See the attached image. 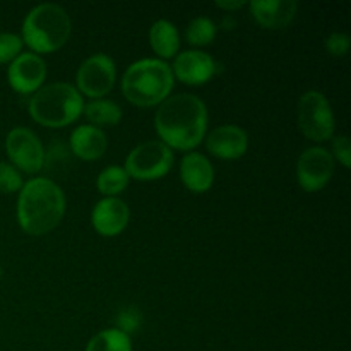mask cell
<instances>
[{
	"mask_svg": "<svg viewBox=\"0 0 351 351\" xmlns=\"http://www.w3.org/2000/svg\"><path fill=\"white\" fill-rule=\"evenodd\" d=\"M154 129L171 151H192L208 132V108L195 95L170 96L154 115Z\"/></svg>",
	"mask_w": 351,
	"mask_h": 351,
	"instance_id": "cell-1",
	"label": "cell"
},
{
	"mask_svg": "<svg viewBox=\"0 0 351 351\" xmlns=\"http://www.w3.org/2000/svg\"><path fill=\"white\" fill-rule=\"evenodd\" d=\"M65 194L53 180L45 177L31 178L19 191L17 223L27 235L41 237L57 228L64 219Z\"/></svg>",
	"mask_w": 351,
	"mask_h": 351,
	"instance_id": "cell-2",
	"label": "cell"
},
{
	"mask_svg": "<svg viewBox=\"0 0 351 351\" xmlns=\"http://www.w3.org/2000/svg\"><path fill=\"white\" fill-rule=\"evenodd\" d=\"M173 72L165 60L143 58L127 67L122 75V93L125 99L139 108L161 105L173 89Z\"/></svg>",
	"mask_w": 351,
	"mask_h": 351,
	"instance_id": "cell-3",
	"label": "cell"
},
{
	"mask_svg": "<svg viewBox=\"0 0 351 351\" xmlns=\"http://www.w3.org/2000/svg\"><path fill=\"white\" fill-rule=\"evenodd\" d=\"M72 23L67 10L57 3H40L23 21V43L33 53L45 55L60 50L69 41Z\"/></svg>",
	"mask_w": 351,
	"mask_h": 351,
	"instance_id": "cell-4",
	"label": "cell"
},
{
	"mask_svg": "<svg viewBox=\"0 0 351 351\" xmlns=\"http://www.w3.org/2000/svg\"><path fill=\"white\" fill-rule=\"evenodd\" d=\"M84 99L75 86L53 82L38 89L29 99L31 119L43 127L62 129L74 123L82 115Z\"/></svg>",
	"mask_w": 351,
	"mask_h": 351,
	"instance_id": "cell-5",
	"label": "cell"
},
{
	"mask_svg": "<svg viewBox=\"0 0 351 351\" xmlns=\"http://www.w3.org/2000/svg\"><path fill=\"white\" fill-rule=\"evenodd\" d=\"M175 154L161 141H147L134 147L125 158V167L130 178L139 182H153L167 177L173 167Z\"/></svg>",
	"mask_w": 351,
	"mask_h": 351,
	"instance_id": "cell-6",
	"label": "cell"
},
{
	"mask_svg": "<svg viewBox=\"0 0 351 351\" xmlns=\"http://www.w3.org/2000/svg\"><path fill=\"white\" fill-rule=\"evenodd\" d=\"M297 122L302 134L314 143H324L335 136V113L329 99L321 91H307L300 96Z\"/></svg>",
	"mask_w": 351,
	"mask_h": 351,
	"instance_id": "cell-7",
	"label": "cell"
},
{
	"mask_svg": "<svg viewBox=\"0 0 351 351\" xmlns=\"http://www.w3.org/2000/svg\"><path fill=\"white\" fill-rule=\"evenodd\" d=\"M117 81L115 62L106 53H95L86 58L75 74V89L91 99H101L113 89Z\"/></svg>",
	"mask_w": 351,
	"mask_h": 351,
	"instance_id": "cell-8",
	"label": "cell"
},
{
	"mask_svg": "<svg viewBox=\"0 0 351 351\" xmlns=\"http://www.w3.org/2000/svg\"><path fill=\"white\" fill-rule=\"evenodd\" d=\"M5 153L12 167L29 175L40 171L47 158L40 137L26 127H16L7 134Z\"/></svg>",
	"mask_w": 351,
	"mask_h": 351,
	"instance_id": "cell-9",
	"label": "cell"
},
{
	"mask_svg": "<svg viewBox=\"0 0 351 351\" xmlns=\"http://www.w3.org/2000/svg\"><path fill=\"white\" fill-rule=\"evenodd\" d=\"M335 158L326 147H308L297 161V178L305 192H319L331 182Z\"/></svg>",
	"mask_w": 351,
	"mask_h": 351,
	"instance_id": "cell-10",
	"label": "cell"
},
{
	"mask_svg": "<svg viewBox=\"0 0 351 351\" xmlns=\"http://www.w3.org/2000/svg\"><path fill=\"white\" fill-rule=\"evenodd\" d=\"M47 79V64L40 55L33 51L21 53L16 60L10 62L7 71L9 86L19 95H34Z\"/></svg>",
	"mask_w": 351,
	"mask_h": 351,
	"instance_id": "cell-11",
	"label": "cell"
},
{
	"mask_svg": "<svg viewBox=\"0 0 351 351\" xmlns=\"http://www.w3.org/2000/svg\"><path fill=\"white\" fill-rule=\"evenodd\" d=\"M173 77L187 86H202L211 81L216 72L213 57L201 50H185L173 60Z\"/></svg>",
	"mask_w": 351,
	"mask_h": 351,
	"instance_id": "cell-12",
	"label": "cell"
},
{
	"mask_svg": "<svg viewBox=\"0 0 351 351\" xmlns=\"http://www.w3.org/2000/svg\"><path fill=\"white\" fill-rule=\"evenodd\" d=\"M206 147L219 160H239L247 153L249 136L242 127L226 123L216 127L206 136Z\"/></svg>",
	"mask_w": 351,
	"mask_h": 351,
	"instance_id": "cell-13",
	"label": "cell"
},
{
	"mask_svg": "<svg viewBox=\"0 0 351 351\" xmlns=\"http://www.w3.org/2000/svg\"><path fill=\"white\" fill-rule=\"evenodd\" d=\"M130 219V209L122 199L105 197L96 202L91 213L93 228L101 237H117L127 228Z\"/></svg>",
	"mask_w": 351,
	"mask_h": 351,
	"instance_id": "cell-14",
	"label": "cell"
},
{
	"mask_svg": "<svg viewBox=\"0 0 351 351\" xmlns=\"http://www.w3.org/2000/svg\"><path fill=\"white\" fill-rule=\"evenodd\" d=\"M249 9L259 26L266 29H283L293 23L298 3L295 0H252Z\"/></svg>",
	"mask_w": 351,
	"mask_h": 351,
	"instance_id": "cell-15",
	"label": "cell"
},
{
	"mask_svg": "<svg viewBox=\"0 0 351 351\" xmlns=\"http://www.w3.org/2000/svg\"><path fill=\"white\" fill-rule=\"evenodd\" d=\"M180 180L194 194H204L215 184V168L204 154L191 151L182 158Z\"/></svg>",
	"mask_w": 351,
	"mask_h": 351,
	"instance_id": "cell-16",
	"label": "cell"
},
{
	"mask_svg": "<svg viewBox=\"0 0 351 351\" xmlns=\"http://www.w3.org/2000/svg\"><path fill=\"white\" fill-rule=\"evenodd\" d=\"M108 139L101 129L95 125H79L71 134V151L84 161L99 160L106 153Z\"/></svg>",
	"mask_w": 351,
	"mask_h": 351,
	"instance_id": "cell-17",
	"label": "cell"
},
{
	"mask_svg": "<svg viewBox=\"0 0 351 351\" xmlns=\"http://www.w3.org/2000/svg\"><path fill=\"white\" fill-rule=\"evenodd\" d=\"M149 45L160 60L177 57L180 48V34L177 26L167 19L156 21L149 29Z\"/></svg>",
	"mask_w": 351,
	"mask_h": 351,
	"instance_id": "cell-18",
	"label": "cell"
},
{
	"mask_svg": "<svg viewBox=\"0 0 351 351\" xmlns=\"http://www.w3.org/2000/svg\"><path fill=\"white\" fill-rule=\"evenodd\" d=\"M82 115L91 122L89 125L101 129V127L117 125L122 120V108L112 99H91L82 108Z\"/></svg>",
	"mask_w": 351,
	"mask_h": 351,
	"instance_id": "cell-19",
	"label": "cell"
},
{
	"mask_svg": "<svg viewBox=\"0 0 351 351\" xmlns=\"http://www.w3.org/2000/svg\"><path fill=\"white\" fill-rule=\"evenodd\" d=\"M130 177L122 167H106L105 170L99 171L98 178H96V187H98L99 194L105 197H119L129 185Z\"/></svg>",
	"mask_w": 351,
	"mask_h": 351,
	"instance_id": "cell-20",
	"label": "cell"
},
{
	"mask_svg": "<svg viewBox=\"0 0 351 351\" xmlns=\"http://www.w3.org/2000/svg\"><path fill=\"white\" fill-rule=\"evenodd\" d=\"M86 351H132L130 336L117 328L98 332L86 346Z\"/></svg>",
	"mask_w": 351,
	"mask_h": 351,
	"instance_id": "cell-21",
	"label": "cell"
},
{
	"mask_svg": "<svg viewBox=\"0 0 351 351\" xmlns=\"http://www.w3.org/2000/svg\"><path fill=\"white\" fill-rule=\"evenodd\" d=\"M187 41L192 47H208L216 38V24L209 17H195L187 27Z\"/></svg>",
	"mask_w": 351,
	"mask_h": 351,
	"instance_id": "cell-22",
	"label": "cell"
},
{
	"mask_svg": "<svg viewBox=\"0 0 351 351\" xmlns=\"http://www.w3.org/2000/svg\"><path fill=\"white\" fill-rule=\"evenodd\" d=\"M23 189L21 171L12 165L0 161V194H12Z\"/></svg>",
	"mask_w": 351,
	"mask_h": 351,
	"instance_id": "cell-23",
	"label": "cell"
},
{
	"mask_svg": "<svg viewBox=\"0 0 351 351\" xmlns=\"http://www.w3.org/2000/svg\"><path fill=\"white\" fill-rule=\"evenodd\" d=\"M23 40L14 33H0V64H10L23 50Z\"/></svg>",
	"mask_w": 351,
	"mask_h": 351,
	"instance_id": "cell-24",
	"label": "cell"
},
{
	"mask_svg": "<svg viewBox=\"0 0 351 351\" xmlns=\"http://www.w3.org/2000/svg\"><path fill=\"white\" fill-rule=\"evenodd\" d=\"M143 324V314L137 307H125L117 317V329L130 336V332H136Z\"/></svg>",
	"mask_w": 351,
	"mask_h": 351,
	"instance_id": "cell-25",
	"label": "cell"
},
{
	"mask_svg": "<svg viewBox=\"0 0 351 351\" xmlns=\"http://www.w3.org/2000/svg\"><path fill=\"white\" fill-rule=\"evenodd\" d=\"M350 36L345 33H331L328 36V40H326V48H328L329 53L332 55V57H345L346 53H348L350 50Z\"/></svg>",
	"mask_w": 351,
	"mask_h": 351,
	"instance_id": "cell-26",
	"label": "cell"
},
{
	"mask_svg": "<svg viewBox=\"0 0 351 351\" xmlns=\"http://www.w3.org/2000/svg\"><path fill=\"white\" fill-rule=\"evenodd\" d=\"M332 158L345 168L351 167V143L346 136H338L332 141Z\"/></svg>",
	"mask_w": 351,
	"mask_h": 351,
	"instance_id": "cell-27",
	"label": "cell"
},
{
	"mask_svg": "<svg viewBox=\"0 0 351 351\" xmlns=\"http://www.w3.org/2000/svg\"><path fill=\"white\" fill-rule=\"evenodd\" d=\"M245 5L247 3L242 2V0H237V2H232V0H228V2H225V0H221V2H216V7L226 10V12H235V10L242 9V7H245Z\"/></svg>",
	"mask_w": 351,
	"mask_h": 351,
	"instance_id": "cell-28",
	"label": "cell"
},
{
	"mask_svg": "<svg viewBox=\"0 0 351 351\" xmlns=\"http://www.w3.org/2000/svg\"><path fill=\"white\" fill-rule=\"evenodd\" d=\"M0 276H2V267H0Z\"/></svg>",
	"mask_w": 351,
	"mask_h": 351,
	"instance_id": "cell-29",
	"label": "cell"
}]
</instances>
